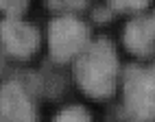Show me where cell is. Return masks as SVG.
<instances>
[{"label":"cell","mask_w":155,"mask_h":122,"mask_svg":"<svg viewBox=\"0 0 155 122\" xmlns=\"http://www.w3.org/2000/svg\"><path fill=\"white\" fill-rule=\"evenodd\" d=\"M122 107L147 122H155V70L131 63L122 70Z\"/></svg>","instance_id":"3"},{"label":"cell","mask_w":155,"mask_h":122,"mask_svg":"<svg viewBox=\"0 0 155 122\" xmlns=\"http://www.w3.org/2000/svg\"><path fill=\"white\" fill-rule=\"evenodd\" d=\"M42 44L39 28L20 18H5L0 22V48L9 59L28 61Z\"/></svg>","instance_id":"4"},{"label":"cell","mask_w":155,"mask_h":122,"mask_svg":"<svg viewBox=\"0 0 155 122\" xmlns=\"http://www.w3.org/2000/svg\"><path fill=\"white\" fill-rule=\"evenodd\" d=\"M5 79H11L15 83H20L33 98H44V92H42V79H39V72H33V70H9L5 74Z\"/></svg>","instance_id":"8"},{"label":"cell","mask_w":155,"mask_h":122,"mask_svg":"<svg viewBox=\"0 0 155 122\" xmlns=\"http://www.w3.org/2000/svg\"><path fill=\"white\" fill-rule=\"evenodd\" d=\"M50 11L59 15H79L90 7L92 0H44Z\"/></svg>","instance_id":"9"},{"label":"cell","mask_w":155,"mask_h":122,"mask_svg":"<svg viewBox=\"0 0 155 122\" xmlns=\"http://www.w3.org/2000/svg\"><path fill=\"white\" fill-rule=\"evenodd\" d=\"M31 0H0V11L7 18H22Z\"/></svg>","instance_id":"12"},{"label":"cell","mask_w":155,"mask_h":122,"mask_svg":"<svg viewBox=\"0 0 155 122\" xmlns=\"http://www.w3.org/2000/svg\"><path fill=\"white\" fill-rule=\"evenodd\" d=\"M53 122H92V116L83 105H70L61 109Z\"/></svg>","instance_id":"11"},{"label":"cell","mask_w":155,"mask_h":122,"mask_svg":"<svg viewBox=\"0 0 155 122\" xmlns=\"http://www.w3.org/2000/svg\"><path fill=\"white\" fill-rule=\"evenodd\" d=\"M122 44L136 57H153L155 55V11L138 13L129 20L122 33Z\"/></svg>","instance_id":"6"},{"label":"cell","mask_w":155,"mask_h":122,"mask_svg":"<svg viewBox=\"0 0 155 122\" xmlns=\"http://www.w3.org/2000/svg\"><path fill=\"white\" fill-rule=\"evenodd\" d=\"M114 15H116V13H114L107 5H105V7H96L94 11H92V20H94L96 24H107V22H111Z\"/></svg>","instance_id":"14"},{"label":"cell","mask_w":155,"mask_h":122,"mask_svg":"<svg viewBox=\"0 0 155 122\" xmlns=\"http://www.w3.org/2000/svg\"><path fill=\"white\" fill-rule=\"evenodd\" d=\"M39 79H42V92H44V98H50V100H57L61 98V94L66 92L68 87V76L66 72L61 70L59 63L55 61H44L42 70H39Z\"/></svg>","instance_id":"7"},{"label":"cell","mask_w":155,"mask_h":122,"mask_svg":"<svg viewBox=\"0 0 155 122\" xmlns=\"http://www.w3.org/2000/svg\"><path fill=\"white\" fill-rule=\"evenodd\" d=\"M72 76L85 96L94 100H109L116 94L120 63L114 46L107 37L92 39L74 61H72Z\"/></svg>","instance_id":"1"},{"label":"cell","mask_w":155,"mask_h":122,"mask_svg":"<svg viewBox=\"0 0 155 122\" xmlns=\"http://www.w3.org/2000/svg\"><path fill=\"white\" fill-rule=\"evenodd\" d=\"M153 70H155V63H153Z\"/></svg>","instance_id":"15"},{"label":"cell","mask_w":155,"mask_h":122,"mask_svg":"<svg viewBox=\"0 0 155 122\" xmlns=\"http://www.w3.org/2000/svg\"><path fill=\"white\" fill-rule=\"evenodd\" d=\"M149 5L151 0H107V7L114 13H131V15L147 11Z\"/></svg>","instance_id":"10"},{"label":"cell","mask_w":155,"mask_h":122,"mask_svg":"<svg viewBox=\"0 0 155 122\" xmlns=\"http://www.w3.org/2000/svg\"><path fill=\"white\" fill-rule=\"evenodd\" d=\"M0 122H39L37 98L11 79L0 83Z\"/></svg>","instance_id":"5"},{"label":"cell","mask_w":155,"mask_h":122,"mask_svg":"<svg viewBox=\"0 0 155 122\" xmlns=\"http://www.w3.org/2000/svg\"><path fill=\"white\" fill-rule=\"evenodd\" d=\"M92 42L90 26L74 15H59L48 24V53L50 61L66 66L74 61Z\"/></svg>","instance_id":"2"},{"label":"cell","mask_w":155,"mask_h":122,"mask_svg":"<svg viewBox=\"0 0 155 122\" xmlns=\"http://www.w3.org/2000/svg\"><path fill=\"white\" fill-rule=\"evenodd\" d=\"M109 122H147V120L133 116L131 111H127L122 105H114L109 109Z\"/></svg>","instance_id":"13"}]
</instances>
